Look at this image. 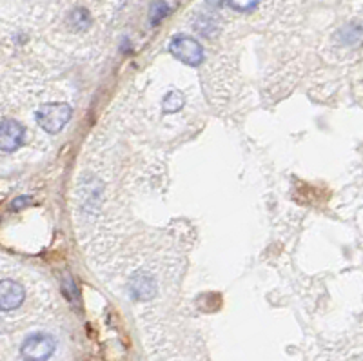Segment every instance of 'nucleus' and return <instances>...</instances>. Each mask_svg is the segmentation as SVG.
<instances>
[{
    "instance_id": "1",
    "label": "nucleus",
    "mask_w": 363,
    "mask_h": 361,
    "mask_svg": "<svg viewBox=\"0 0 363 361\" xmlns=\"http://www.w3.org/2000/svg\"><path fill=\"white\" fill-rule=\"evenodd\" d=\"M71 106L64 102H50L38 107V111L35 113V120L37 123L50 135H57L58 131H62L66 128V123L71 120Z\"/></svg>"
},
{
    "instance_id": "2",
    "label": "nucleus",
    "mask_w": 363,
    "mask_h": 361,
    "mask_svg": "<svg viewBox=\"0 0 363 361\" xmlns=\"http://www.w3.org/2000/svg\"><path fill=\"white\" fill-rule=\"evenodd\" d=\"M57 341L50 334H33L22 343L21 354L26 361H45L53 356Z\"/></svg>"
},
{
    "instance_id": "3",
    "label": "nucleus",
    "mask_w": 363,
    "mask_h": 361,
    "mask_svg": "<svg viewBox=\"0 0 363 361\" xmlns=\"http://www.w3.org/2000/svg\"><path fill=\"white\" fill-rule=\"evenodd\" d=\"M169 51L173 53V57H177L187 66L196 67L203 62V48L200 45V42L186 37V35L174 37L169 44Z\"/></svg>"
},
{
    "instance_id": "4",
    "label": "nucleus",
    "mask_w": 363,
    "mask_h": 361,
    "mask_svg": "<svg viewBox=\"0 0 363 361\" xmlns=\"http://www.w3.org/2000/svg\"><path fill=\"white\" fill-rule=\"evenodd\" d=\"M26 138V128L13 118H4L0 122V151L15 152Z\"/></svg>"
},
{
    "instance_id": "5",
    "label": "nucleus",
    "mask_w": 363,
    "mask_h": 361,
    "mask_svg": "<svg viewBox=\"0 0 363 361\" xmlns=\"http://www.w3.org/2000/svg\"><path fill=\"white\" fill-rule=\"evenodd\" d=\"M26 298V291L15 279H2L0 282V311H15L22 305Z\"/></svg>"
},
{
    "instance_id": "6",
    "label": "nucleus",
    "mask_w": 363,
    "mask_h": 361,
    "mask_svg": "<svg viewBox=\"0 0 363 361\" xmlns=\"http://www.w3.org/2000/svg\"><path fill=\"white\" fill-rule=\"evenodd\" d=\"M131 294L136 300H149L155 294V282L147 274H138L131 282Z\"/></svg>"
},
{
    "instance_id": "7",
    "label": "nucleus",
    "mask_w": 363,
    "mask_h": 361,
    "mask_svg": "<svg viewBox=\"0 0 363 361\" xmlns=\"http://www.w3.org/2000/svg\"><path fill=\"white\" fill-rule=\"evenodd\" d=\"M67 22H69V26L74 31H86L91 24V15L87 13V9L77 8L69 13Z\"/></svg>"
},
{
    "instance_id": "8",
    "label": "nucleus",
    "mask_w": 363,
    "mask_h": 361,
    "mask_svg": "<svg viewBox=\"0 0 363 361\" xmlns=\"http://www.w3.org/2000/svg\"><path fill=\"white\" fill-rule=\"evenodd\" d=\"M184 104H186L184 95L178 93V91H171V93L165 95L164 102H162V109H164V113H167V115H173V113L180 111L182 107H184Z\"/></svg>"
},
{
    "instance_id": "9",
    "label": "nucleus",
    "mask_w": 363,
    "mask_h": 361,
    "mask_svg": "<svg viewBox=\"0 0 363 361\" xmlns=\"http://www.w3.org/2000/svg\"><path fill=\"white\" fill-rule=\"evenodd\" d=\"M258 2H260V0H227V4L231 6L233 9L242 13H247L251 11V9H255L256 6H258Z\"/></svg>"
},
{
    "instance_id": "10",
    "label": "nucleus",
    "mask_w": 363,
    "mask_h": 361,
    "mask_svg": "<svg viewBox=\"0 0 363 361\" xmlns=\"http://www.w3.org/2000/svg\"><path fill=\"white\" fill-rule=\"evenodd\" d=\"M167 13H169V9H167L165 2H157L153 6V9H151V22H153V26H157Z\"/></svg>"
}]
</instances>
